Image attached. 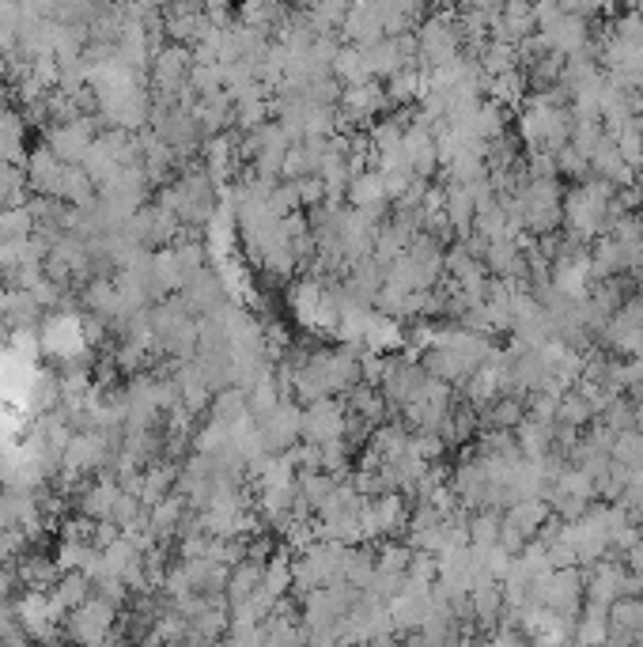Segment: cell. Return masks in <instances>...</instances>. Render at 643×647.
Masks as SVG:
<instances>
[{
	"label": "cell",
	"mask_w": 643,
	"mask_h": 647,
	"mask_svg": "<svg viewBox=\"0 0 643 647\" xmlns=\"http://www.w3.org/2000/svg\"><path fill=\"white\" fill-rule=\"evenodd\" d=\"M613 183L591 175L583 183H575V190L564 193V232H572L575 239L591 243L613 220Z\"/></svg>",
	"instance_id": "1"
},
{
	"label": "cell",
	"mask_w": 643,
	"mask_h": 647,
	"mask_svg": "<svg viewBox=\"0 0 643 647\" xmlns=\"http://www.w3.org/2000/svg\"><path fill=\"white\" fill-rule=\"evenodd\" d=\"M530 602L546 605L549 613H560L564 621H575L583 610V572L580 564L568 568H552L541 579L530 584Z\"/></svg>",
	"instance_id": "2"
},
{
	"label": "cell",
	"mask_w": 643,
	"mask_h": 647,
	"mask_svg": "<svg viewBox=\"0 0 643 647\" xmlns=\"http://www.w3.org/2000/svg\"><path fill=\"white\" fill-rule=\"evenodd\" d=\"M189 72H194V50L183 43L160 46L148 64V80H152V99L175 103L189 87Z\"/></svg>",
	"instance_id": "3"
},
{
	"label": "cell",
	"mask_w": 643,
	"mask_h": 647,
	"mask_svg": "<svg viewBox=\"0 0 643 647\" xmlns=\"http://www.w3.org/2000/svg\"><path fill=\"white\" fill-rule=\"evenodd\" d=\"M409 504L406 493L390 489V493H375L360 507V527H364V542H386V538L406 534Z\"/></svg>",
	"instance_id": "4"
},
{
	"label": "cell",
	"mask_w": 643,
	"mask_h": 647,
	"mask_svg": "<svg viewBox=\"0 0 643 647\" xmlns=\"http://www.w3.org/2000/svg\"><path fill=\"white\" fill-rule=\"evenodd\" d=\"M461 27L451 15H428L417 23V61L424 69H440V64L455 61L461 54Z\"/></svg>",
	"instance_id": "5"
},
{
	"label": "cell",
	"mask_w": 643,
	"mask_h": 647,
	"mask_svg": "<svg viewBox=\"0 0 643 647\" xmlns=\"http://www.w3.org/2000/svg\"><path fill=\"white\" fill-rule=\"evenodd\" d=\"M98 126L103 121L92 118V114H77V118H65V121H49L46 126V149L65 163H84L87 149L95 144Z\"/></svg>",
	"instance_id": "6"
},
{
	"label": "cell",
	"mask_w": 643,
	"mask_h": 647,
	"mask_svg": "<svg viewBox=\"0 0 643 647\" xmlns=\"http://www.w3.org/2000/svg\"><path fill=\"white\" fill-rule=\"evenodd\" d=\"M114 621H118V605L98 598L95 591L77 605V610L65 617V640H80V644H103L110 640Z\"/></svg>",
	"instance_id": "7"
},
{
	"label": "cell",
	"mask_w": 643,
	"mask_h": 647,
	"mask_svg": "<svg viewBox=\"0 0 643 647\" xmlns=\"http://www.w3.org/2000/svg\"><path fill=\"white\" fill-rule=\"evenodd\" d=\"M258 432H261V444H266L269 455H284V450H292L303 439V409H300V401L284 398L273 409V413L261 416Z\"/></svg>",
	"instance_id": "8"
},
{
	"label": "cell",
	"mask_w": 643,
	"mask_h": 647,
	"mask_svg": "<svg viewBox=\"0 0 643 647\" xmlns=\"http://www.w3.org/2000/svg\"><path fill=\"white\" fill-rule=\"evenodd\" d=\"M349 432V409L341 405L337 398H318V401H307V409H303V439L307 444H334V439H349L344 436Z\"/></svg>",
	"instance_id": "9"
},
{
	"label": "cell",
	"mask_w": 643,
	"mask_h": 647,
	"mask_svg": "<svg viewBox=\"0 0 643 647\" xmlns=\"http://www.w3.org/2000/svg\"><path fill=\"white\" fill-rule=\"evenodd\" d=\"M390 106V95L378 80H367V84H352L341 92L337 99V114H341L344 126H364V121H375L378 114H386Z\"/></svg>",
	"instance_id": "10"
},
{
	"label": "cell",
	"mask_w": 643,
	"mask_h": 647,
	"mask_svg": "<svg viewBox=\"0 0 643 647\" xmlns=\"http://www.w3.org/2000/svg\"><path fill=\"white\" fill-rule=\"evenodd\" d=\"M178 292H183V299L189 303V310H194L197 318H201V315H217V310L227 303L224 281H220V273H217V269H209V266H201L197 273H189L186 284Z\"/></svg>",
	"instance_id": "11"
},
{
	"label": "cell",
	"mask_w": 643,
	"mask_h": 647,
	"mask_svg": "<svg viewBox=\"0 0 643 647\" xmlns=\"http://www.w3.org/2000/svg\"><path fill=\"white\" fill-rule=\"evenodd\" d=\"M349 204H356V209H364L367 216H375L378 224H383L386 216H390V190H386V178H383V170L378 167H367V170H360L356 178L349 183Z\"/></svg>",
	"instance_id": "12"
},
{
	"label": "cell",
	"mask_w": 643,
	"mask_h": 647,
	"mask_svg": "<svg viewBox=\"0 0 643 647\" xmlns=\"http://www.w3.org/2000/svg\"><path fill=\"white\" fill-rule=\"evenodd\" d=\"M541 35H546L549 50H557L564 57L591 50V43H595V38H591V23L583 20V15H572V12H560L549 27H541Z\"/></svg>",
	"instance_id": "13"
},
{
	"label": "cell",
	"mask_w": 643,
	"mask_h": 647,
	"mask_svg": "<svg viewBox=\"0 0 643 647\" xmlns=\"http://www.w3.org/2000/svg\"><path fill=\"white\" fill-rule=\"evenodd\" d=\"M0 318H4L8 330H38L46 318V307L35 299V292L8 284L4 299H0Z\"/></svg>",
	"instance_id": "14"
},
{
	"label": "cell",
	"mask_w": 643,
	"mask_h": 647,
	"mask_svg": "<svg viewBox=\"0 0 643 647\" xmlns=\"http://www.w3.org/2000/svg\"><path fill=\"white\" fill-rule=\"evenodd\" d=\"M27 186L31 193H43V198H57V190H61V178H65V160H57L54 152L46 149H35L27 152Z\"/></svg>",
	"instance_id": "15"
},
{
	"label": "cell",
	"mask_w": 643,
	"mask_h": 647,
	"mask_svg": "<svg viewBox=\"0 0 643 647\" xmlns=\"http://www.w3.org/2000/svg\"><path fill=\"white\" fill-rule=\"evenodd\" d=\"M515 444L526 458H549L552 447H557V421L526 413L523 421L515 424Z\"/></svg>",
	"instance_id": "16"
},
{
	"label": "cell",
	"mask_w": 643,
	"mask_h": 647,
	"mask_svg": "<svg viewBox=\"0 0 643 647\" xmlns=\"http://www.w3.org/2000/svg\"><path fill=\"white\" fill-rule=\"evenodd\" d=\"M341 35H344V43H352V46H371V43H378V38H386L378 8L375 4H349L344 23H341Z\"/></svg>",
	"instance_id": "17"
},
{
	"label": "cell",
	"mask_w": 643,
	"mask_h": 647,
	"mask_svg": "<svg viewBox=\"0 0 643 647\" xmlns=\"http://www.w3.org/2000/svg\"><path fill=\"white\" fill-rule=\"evenodd\" d=\"M643 625V595H621L609 605V640L613 644H636Z\"/></svg>",
	"instance_id": "18"
},
{
	"label": "cell",
	"mask_w": 643,
	"mask_h": 647,
	"mask_svg": "<svg viewBox=\"0 0 643 647\" xmlns=\"http://www.w3.org/2000/svg\"><path fill=\"white\" fill-rule=\"evenodd\" d=\"M261 572H266V564L254 561V556H243V561H238V564H231V572H227V587H224V598H227L231 610H235V605H243V602H250V598L258 595V587H261Z\"/></svg>",
	"instance_id": "19"
},
{
	"label": "cell",
	"mask_w": 643,
	"mask_h": 647,
	"mask_svg": "<svg viewBox=\"0 0 643 647\" xmlns=\"http://www.w3.org/2000/svg\"><path fill=\"white\" fill-rule=\"evenodd\" d=\"M344 409H349L352 416H360V421H367V424H383L386 421V395H383V387H375V383H367V379H360L352 390H344Z\"/></svg>",
	"instance_id": "20"
},
{
	"label": "cell",
	"mask_w": 643,
	"mask_h": 647,
	"mask_svg": "<svg viewBox=\"0 0 643 647\" xmlns=\"http://www.w3.org/2000/svg\"><path fill=\"white\" fill-rule=\"evenodd\" d=\"M57 576H61V564L49 553H23L20 561H15V579H20V587L49 591V587L57 584Z\"/></svg>",
	"instance_id": "21"
},
{
	"label": "cell",
	"mask_w": 643,
	"mask_h": 647,
	"mask_svg": "<svg viewBox=\"0 0 643 647\" xmlns=\"http://www.w3.org/2000/svg\"><path fill=\"white\" fill-rule=\"evenodd\" d=\"M398 345H406V333H401L398 318H390V315H383V310L371 307L367 330H364V349L367 352H390Z\"/></svg>",
	"instance_id": "22"
},
{
	"label": "cell",
	"mask_w": 643,
	"mask_h": 647,
	"mask_svg": "<svg viewBox=\"0 0 643 647\" xmlns=\"http://www.w3.org/2000/svg\"><path fill=\"white\" fill-rule=\"evenodd\" d=\"M383 15L386 35H409L420 23V0H371Z\"/></svg>",
	"instance_id": "23"
},
{
	"label": "cell",
	"mask_w": 643,
	"mask_h": 647,
	"mask_svg": "<svg viewBox=\"0 0 643 647\" xmlns=\"http://www.w3.org/2000/svg\"><path fill=\"white\" fill-rule=\"evenodd\" d=\"M49 595H54V602L61 605L65 617H69V613L77 610V605L84 602L87 595H92V576H87V572H80V568L61 572V576H57V584L49 587Z\"/></svg>",
	"instance_id": "24"
},
{
	"label": "cell",
	"mask_w": 643,
	"mask_h": 647,
	"mask_svg": "<svg viewBox=\"0 0 643 647\" xmlns=\"http://www.w3.org/2000/svg\"><path fill=\"white\" fill-rule=\"evenodd\" d=\"M598 409L591 405L587 395H583L580 387H568L564 395L557 401V424H572V428H587V424H595Z\"/></svg>",
	"instance_id": "25"
},
{
	"label": "cell",
	"mask_w": 643,
	"mask_h": 647,
	"mask_svg": "<svg viewBox=\"0 0 643 647\" xmlns=\"http://www.w3.org/2000/svg\"><path fill=\"white\" fill-rule=\"evenodd\" d=\"M284 0H238V23H246V27L273 31L284 20Z\"/></svg>",
	"instance_id": "26"
},
{
	"label": "cell",
	"mask_w": 643,
	"mask_h": 647,
	"mask_svg": "<svg viewBox=\"0 0 643 647\" xmlns=\"http://www.w3.org/2000/svg\"><path fill=\"white\" fill-rule=\"evenodd\" d=\"M212 413L209 416H217L220 424H227V428H235L243 416H250V405H246V390L243 387H224V390H217L212 395Z\"/></svg>",
	"instance_id": "27"
},
{
	"label": "cell",
	"mask_w": 643,
	"mask_h": 647,
	"mask_svg": "<svg viewBox=\"0 0 643 647\" xmlns=\"http://www.w3.org/2000/svg\"><path fill=\"white\" fill-rule=\"evenodd\" d=\"M466 527H469V542L474 545H496L500 527H504V511H500V507H477L466 519Z\"/></svg>",
	"instance_id": "28"
},
{
	"label": "cell",
	"mask_w": 643,
	"mask_h": 647,
	"mask_svg": "<svg viewBox=\"0 0 643 647\" xmlns=\"http://www.w3.org/2000/svg\"><path fill=\"white\" fill-rule=\"evenodd\" d=\"M334 77L341 80L344 87H352V84H367L371 80V72H367V61H364V50L360 46H341L334 57Z\"/></svg>",
	"instance_id": "29"
},
{
	"label": "cell",
	"mask_w": 643,
	"mask_h": 647,
	"mask_svg": "<svg viewBox=\"0 0 643 647\" xmlns=\"http://www.w3.org/2000/svg\"><path fill=\"white\" fill-rule=\"evenodd\" d=\"M609 137H613V144H617V152H621V160L629 163L632 170H640L643 167V129H640V121L636 118L624 121V126L609 129Z\"/></svg>",
	"instance_id": "30"
},
{
	"label": "cell",
	"mask_w": 643,
	"mask_h": 647,
	"mask_svg": "<svg viewBox=\"0 0 643 647\" xmlns=\"http://www.w3.org/2000/svg\"><path fill=\"white\" fill-rule=\"evenodd\" d=\"M386 95H390V103H413L424 95V72H420V64H409V69L394 72L390 80H386Z\"/></svg>",
	"instance_id": "31"
},
{
	"label": "cell",
	"mask_w": 643,
	"mask_h": 647,
	"mask_svg": "<svg viewBox=\"0 0 643 647\" xmlns=\"http://www.w3.org/2000/svg\"><path fill=\"white\" fill-rule=\"evenodd\" d=\"M35 212L31 204H15V209H0V239H31L35 235Z\"/></svg>",
	"instance_id": "32"
},
{
	"label": "cell",
	"mask_w": 643,
	"mask_h": 647,
	"mask_svg": "<svg viewBox=\"0 0 643 647\" xmlns=\"http://www.w3.org/2000/svg\"><path fill=\"white\" fill-rule=\"evenodd\" d=\"M557 170L564 178H575V183H583V178H591V160L583 152H575L572 144H564V149L557 152Z\"/></svg>",
	"instance_id": "33"
},
{
	"label": "cell",
	"mask_w": 643,
	"mask_h": 647,
	"mask_svg": "<svg viewBox=\"0 0 643 647\" xmlns=\"http://www.w3.org/2000/svg\"><path fill=\"white\" fill-rule=\"evenodd\" d=\"M624 564H629V572H632V579H636V587L643 591V538L636 545L629 549V553H624Z\"/></svg>",
	"instance_id": "34"
},
{
	"label": "cell",
	"mask_w": 643,
	"mask_h": 647,
	"mask_svg": "<svg viewBox=\"0 0 643 647\" xmlns=\"http://www.w3.org/2000/svg\"><path fill=\"white\" fill-rule=\"evenodd\" d=\"M4 341H8V326H4V318H0V349H4Z\"/></svg>",
	"instance_id": "35"
},
{
	"label": "cell",
	"mask_w": 643,
	"mask_h": 647,
	"mask_svg": "<svg viewBox=\"0 0 643 647\" xmlns=\"http://www.w3.org/2000/svg\"><path fill=\"white\" fill-rule=\"evenodd\" d=\"M4 292H8V289H4V277H0V299H4Z\"/></svg>",
	"instance_id": "36"
},
{
	"label": "cell",
	"mask_w": 643,
	"mask_h": 647,
	"mask_svg": "<svg viewBox=\"0 0 643 647\" xmlns=\"http://www.w3.org/2000/svg\"><path fill=\"white\" fill-rule=\"evenodd\" d=\"M636 121H640V129H643V106H640V114H636Z\"/></svg>",
	"instance_id": "37"
},
{
	"label": "cell",
	"mask_w": 643,
	"mask_h": 647,
	"mask_svg": "<svg viewBox=\"0 0 643 647\" xmlns=\"http://www.w3.org/2000/svg\"><path fill=\"white\" fill-rule=\"evenodd\" d=\"M349 4H371V0H349Z\"/></svg>",
	"instance_id": "38"
},
{
	"label": "cell",
	"mask_w": 643,
	"mask_h": 647,
	"mask_svg": "<svg viewBox=\"0 0 643 647\" xmlns=\"http://www.w3.org/2000/svg\"><path fill=\"white\" fill-rule=\"evenodd\" d=\"M163 4H175V0H163Z\"/></svg>",
	"instance_id": "39"
}]
</instances>
